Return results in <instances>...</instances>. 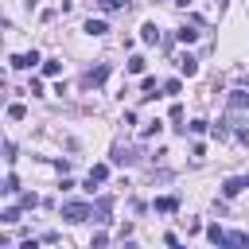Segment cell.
Listing matches in <instances>:
<instances>
[{
  "instance_id": "obj_1",
  "label": "cell",
  "mask_w": 249,
  "mask_h": 249,
  "mask_svg": "<svg viewBox=\"0 0 249 249\" xmlns=\"http://www.w3.org/2000/svg\"><path fill=\"white\" fill-rule=\"evenodd\" d=\"M62 218H66V222H89V218H93V206H89V202H66V206H62Z\"/></svg>"
},
{
  "instance_id": "obj_2",
  "label": "cell",
  "mask_w": 249,
  "mask_h": 249,
  "mask_svg": "<svg viewBox=\"0 0 249 249\" xmlns=\"http://www.w3.org/2000/svg\"><path fill=\"white\" fill-rule=\"evenodd\" d=\"M109 210H113V195H101L93 202V222H109Z\"/></svg>"
},
{
  "instance_id": "obj_3",
  "label": "cell",
  "mask_w": 249,
  "mask_h": 249,
  "mask_svg": "<svg viewBox=\"0 0 249 249\" xmlns=\"http://www.w3.org/2000/svg\"><path fill=\"white\" fill-rule=\"evenodd\" d=\"M245 187H249V175H237V179H226V183H222V195L233 198V195H241Z\"/></svg>"
},
{
  "instance_id": "obj_4",
  "label": "cell",
  "mask_w": 249,
  "mask_h": 249,
  "mask_svg": "<svg viewBox=\"0 0 249 249\" xmlns=\"http://www.w3.org/2000/svg\"><path fill=\"white\" fill-rule=\"evenodd\" d=\"M109 78V66L101 62V66H93V70H86V78H82V86H101Z\"/></svg>"
},
{
  "instance_id": "obj_5",
  "label": "cell",
  "mask_w": 249,
  "mask_h": 249,
  "mask_svg": "<svg viewBox=\"0 0 249 249\" xmlns=\"http://www.w3.org/2000/svg\"><path fill=\"white\" fill-rule=\"evenodd\" d=\"M230 109L233 113H249V93L245 89H230Z\"/></svg>"
},
{
  "instance_id": "obj_6",
  "label": "cell",
  "mask_w": 249,
  "mask_h": 249,
  "mask_svg": "<svg viewBox=\"0 0 249 249\" xmlns=\"http://www.w3.org/2000/svg\"><path fill=\"white\" fill-rule=\"evenodd\" d=\"M136 160H140V148H117L113 152V163H121V167L124 163H136Z\"/></svg>"
},
{
  "instance_id": "obj_7",
  "label": "cell",
  "mask_w": 249,
  "mask_h": 249,
  "mask_svg": "<svg viewBox=\"0 0 249 249\" xmlns=\"http://www.w3.org/2000/svg\"><path fill=\"white\" fill-rule=\"evenodd\" d=\"M105 179H109V167L105 163H93L89 167V179H86V191H93V183H105Z\"/></svg>"
},
{
  "instance_id": "obj_8",
  "label": "cell",
  "mask_w": 249,
  "mask_h": 249,
  "mask_svg": "<svg viewBox=\"0 0 249 249\" xmlns=\"http://www.w3.org/2000/svg\"><path fill=\"white\" fill-rule=\"evenodd\" d=\"M152 206H156V214H175V210H179V198H175V195H163V198H156Z\"/></svg>"
},
{
  "instance_id": "obj_9",
  "label": "cell",
  "mask_w": 249,
  "mask_h": 249,
  "mask_svg": "<svg viewBox=\"0 0 249 249\" xmlns=\"http://www.w3.org/2000/svg\"><path fill=\"white\" fill-rule=\"evenodd\" d=\"M35 62H39V54H35V51H27V54H12V66H16V70H31Z\"/></svg>"
},
{
  "instance_id": "obj_10",
  "label": "cell",
  "mask_w": 249,
  "mask_h": 249,
  "mask_svg": "<svg viewBox=\"0 0 249 249\" xmlns=\"http://www.w3.org/2000/svg\"><path fill=\"white\" fill-rule=\"evenodd\" d=\"M140 39L156 47V43H160V27H156V23H144V27H140Z\"/></svg>"
},
{
  "instance_id": "obj_11",
  "label": "cell",
  "mask_w": 249,
  "mask_h": 249,
  "mask_svg": "<svg viewBox=\"0 0 249 249\" xmlns=\"http://www.w3.org/2000/svg\"><path fill=\"white\" fill-rule=\"evenodd\" d=\"M179 70H183L187 78H195V74H198V62H195L191 54H183V58H179Z\"/></svg>"
},
{
  "instance_id": "obj_12",
  "label": "cell",
  "mask_w": 249,
  "mask_h": 249,
  "mask_svg": "<svg viewBox=\"0 0 249 249\" xmlns=\"http://www.w3.org/2000/svg\"><path fill=\"white\" fill-rule=\"evenodd\" d=\"M86 31H89V35H105L109 23H105V19H86Z\"/></svg>"
},
{
  "instance_id": "obj_13",
  "label": "cell",
  "mask_w": 249,
  "mask_h": 249,
  "mask_svg": "<svg viewBox=\"0 0 249 249\" xmlns=\"http://www.w3.org/2000/svg\"><path fill=\"white\" fill-rule=\"evenodd\" d=\"M175 39H179V43H195V39H198V31H195V27H179V31H175Z\"/></svg>"
},
{
  "instance_id": "obj_14",
  "label": "cell",
  "mask_w": 249,
  "mask_h": 249,
  "mask_svg": "<svg viewBox=\"0 0 249 249\" xmlns=\"http://www.w3.org/2000/svg\"><path fill=\"white\" fill-rule=\"evenodd\" d=\"M23 117H27V109H23L19 101H12V105H8V121H23Z\"/></svg>"
},
{
  "instance_id": "obj_15",
  "label": "cell",
  "mask_w": 249,
  "mask_h": 249,
  "mask_svg": "<svg viewBox=\"0 0 249 249\" xmlns=\"http://www.w3.org/2000/svg\"><path fill=\"white\" fill-rule=\"evenodd\" d=\"M206 237H210L214 245H226V233H222V226H206Z\"/></svg>"
},
{
  "instance_id": "obj_16",
  "label": "cell",
  "mask_w": 249,
  "mask_h": 249,
  "mask_svg": "<svg viewBox=\"0 0 249 249\" xmlns=\"http://www.w3.org/2000/svg\"><path fill=\"white\" fill-rule=\"evenodd\" d=\"M160 128H163V124H160V121H144V124H140V136H156V132H160Z\"/></svg>"
},
{
  "instance_id": "obj_17",
  "label": "cell",
  "mask_w": 249,
  "mask_h": 249,
  "mask_svg": "<svg viewBox=\"0 0 249 249\" xmlns=\"http://www.w3.org/2000/svg\"><path fill=\"white\" fill-rule=\"evenodd\" d=\"M97 8H101V12H121L124 0H97Z\"/></svg>"
},
{
  "instance_id": "obj_18",
  "label": "cell",
  "mask_w": 249,
  "mask_h": 249,
  "mask_svg": "<svg viewBox=\"0 0 249 249\" xmlns=\"http://www.w3.org/2000/svg\"><path fill=\"white\" fill-rule=\"evenodd\" d=\"M128 74H144V58H140V54L128 58Z\"/></svg>"
},
{
  "instance_id": "obj_19",
  "label": "cell",
  "mask_w": 249,
  "mask_h": 249,
  "mask_svg": "<svg viewBox=\"0 0 249 249\" xmlns=\"http://www.w3.org/2000/svg\"><path fill=\"white\" fill-rule=\"evenodd\" d=\"M58 70H62V62H58V58H51V62H43V74H47V78H54Z\"/></svg>"
},
{
  "instance_id": "obj_20",
  "label": "cell",
  "mask_w": 249,
  "mask_h": 249,
  "mask_svg": "<svg viewBox=\"0 0 249 249\" xmlns=\"http://www.w3.org/2000/svg\"><path fill=\"white\" fill-rule=\"evenodd\" d=\"M19 206H23V210H31V206H39V195H31V191H27V195H19Z\"/></svg>"
},
{
  "instance_id": "obj_21",
  "label": "cell",
  "mask_w": 249,
  "mask_h": 249,
  "mask_svg": "<svg viewBox=\"0 0 249 249\" xmlns=\"http://www.w3.org/2000/svg\"><path fill=\"white\" fill-rule=\"evenodd\" d=\"M0 218H4V222H8V226H16V222H19V206H8V210H4V214H0Z\"/></svg>"
},
{
  "instance_id": "obj_22",
  "label": "cell",
  "mask_w": 249,
  "mask_h": 249,
  "mask_svg": "<svg viewBox=\"0 0 249 249\" xmlns=\"http://www.w3.org/2000/svg\"><path fill=\"white\" fill-rule=\"evenodd\" d=\"M179 89H183L179 78H167V82H163V93H179Z\"/></svg>"
},
{
  "instance_id": "obj_23",
  "label": "cell",
  "mask_w": 249,
  "mask_h": 249,
  "mask_svg": "<svg viewBox=\"0 0 249 249\" xmlns=\"http://www.w3.org/2000/svg\"><path fill=\"white\" fill-rule=\"evenodd\" d=\"M0 191H4V195H16V191H19V183H16V175H8V179H4V187H0Z\"/></svg>"
},
{
  "instance_id": "obj_24",
  "label": "cell",
  "mask_w": 249,
  "mask_h": 249,
  "mask_svg": "<svg viewBox=\"0 0 249 249\" xmlns=\"http://www.w3.org/2000/svg\"><path fill=\"white\" fill-rule=\"evenodd\" d=\"M187 128H191V132H195V136H202V132H206V121H191V124H187Z\"/></svg>"
},
{
  "instance_id": "obj_25",
  "label": "cell",
  "mask_w": 249,
  "mask_h": 249,
  "mask_svg": "<svg viewBox=\"0 0 249 249\" xmlns=\"http://www.w3.org/2000/svg\"><path fill=\"white\" fill-rule=\"evenodd\" d=\"M175 4H179V8H187V4H191V0H175Z\"/></svg>"
},
{
  "instance_id": "obj_26",
  "label": "cell",
  "mask_w": 249,
  "mask_h": 249,
  "mask_svg": "<svg viewBox=\"0 0 249 249\" xmlns=\"http://www.w3.org/2000/svg\"><path fill=\"white\" fill-rule=\"evenodd\" d=\"M27 4H35V0H27Z\"/></svg>"
}]
</instances>
